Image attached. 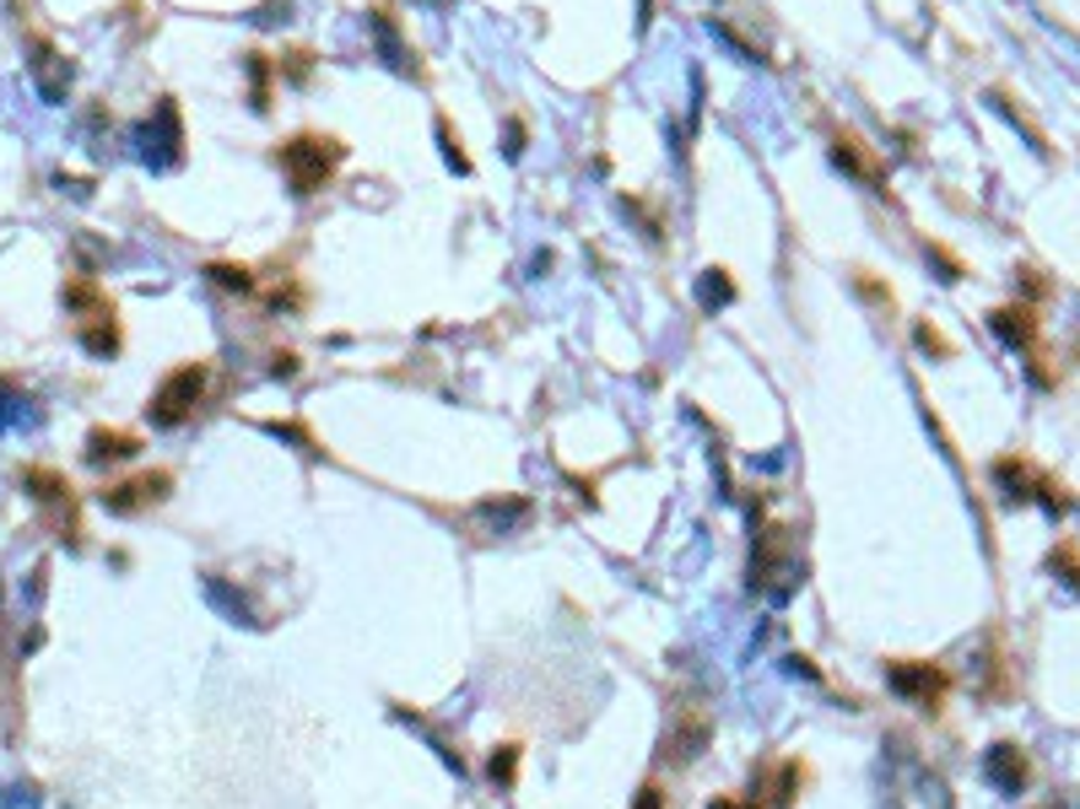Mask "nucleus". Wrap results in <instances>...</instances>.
Segmentation results:
<instances>
[{
	"instance_id": "1",
	"label": "nucleus",
	"mask_w": 1080,
	"mask_h": 809,
	"mask_svg": "<svg viewBox=\"0 0 1080 809\" xmlns=\"http://www.w3.org/2000/svg\"><path fill=\"white\" fill-rule=\"evenodd\" d=\"M346 162V141H335V135H314V130H303V135H292L276 146V167H282V178L292 184V195L297 201H308V195H319V190H330L335 167Z\"/></svg>"
},
{
	"instance_id": "2",
	"label": "nucleus",
	"mask_w": 1080,
	"mask_h": 809,
	"mask_svg": "<svg viewBox=\"0 0 1080 809\" xmlns=\"http://www.w3.org/2000/svg\"><path fill=\"white\" fill-rule=\"evenodd\" d=\"M206 383H211L206 362H179L163 383L152 389V400H146V421H152V427H163V432L184 427V421L195 416V404L206 400Z\"/></svg>"
},
{
	"instance_id": "3",
	"label": "nucleus",
	"mask_w": 1080,
	"mask_h": 809,
	"mask_svg": "<svg viewBox=\"0 0 1080 809\" xmlns=\"http://www.w3.org/2000/svg\"><path fill=\"white\" fill-rule=\"evenodd\" d=\"M135 157L146 162V167H157V173L184 167V120H179V103L173 98H157L152 114L141 120V130H135Z\"/></svg>"
},
{
	"instance_id": "4",
	"label": "nucleus",
	"mask_w": 1080,
	"mask_h": 809,
	"mask_svg": "<svg viewBox=\"0 0 1080 809\" xmlns=\"http://www.w3.org/2000/svg\"><path fill=\"white\" fill-rule=\"evenodd\" d=\"M799 566H794V545H789V529H762L756 534V551H751V588L773 594V600H789L799 588Z\"/></svg>"
},
{
	"instance_id": "5",
	"label": "nucleus",
	"mask_w": 1080,
	"mask_h": 809,
	"mask_svg": "<svg viewBox=\"0 0 1080 809\" xmlns=\"http://www.w3.org/2000/svg\"><path fill=\"white\" fill-rule=\"evenodd\" d=\"M995 485L1005 491V502H1032V496H1038L1048 513H1070L1064 485H1053L1042 470H1032L1027 459H999V464H995Z\"/></svg>"
},
{
	"instance_id": "6",
	"label": "nucleus",
	"mask_w": 1080,
	"mask_h": 809,
	"mask_svg": "<svg viewBox=\"0 0 1080 809\" xmlns=\"http://www.w3.org/2000/svg\"><path fill=\"white\" fill-rule=\"evenodd\" d=\"M167 491H173V475H167V470H146V475H135V481L103 485L98 502H103V513H114V519H135V513L167 502Z\"/></svg>"
},
{
	"instance_id": "7",
	"label": "nucleus",
	"mask_w": 1080,
	"mask_h": 809,
	"mask_svg": "<svg viewBox=\"0 0 1080 809\" xmlns=\"http://www.w3.org/2000/svg\"><path fill=\"white\" fill-rule=\"evenodd\" d=\"M886 686L897 690L903 702H918V707H940V696L951 690V675L940 664H914V658H897L886 664Z\"/></svg>"
},
{
	"instance_id": "8",
	"label": "nucleus",
	"mask_w": 1080,
	"mask_h": 809,
	"mask_svg": "<svg viewBox=\"0 0 1080 809\" xmlns=\"http://www.w3.org/2000/svg\"><path fill=\"white\" fill-rule=\"evenodd\" d=\"M28 49H33L28 76H33V86H39V98L43 103H65V98H71V81H77V65H71L49 39H33Z\"/></svg>"
},
{
	"instance_id": "9",
	"label": "nucleus",
	"mask_w": 1080,
	"mask_h": 809,
	"mask_svg": "<svg viewBox=\"0 0 1080 809\" xmlns=\"http://www.w3.org/2000/svg\"><path fill=\"white\" fill-rule=\"evenodd\" d=\"M368 33H374V49H378V60L395 71V76H421V65H416V49L406 43V33H400V22H395V11H384V6H374L368 11Z\"/></svg>"
},
{
	"instance_id": "10",
	"label": "nucleus",
	"mask_w": 1080,
	"mask_h": 809,
	"mask_svg": "<svg viewBox=\"0 0 1080 809\" xmlns=\"http://www.w3.org/2000/svg\"><path fill=\"white\" fill-rule=\"evenodd\" d=\"M707 739H713V718H707V713H697V707H686V713L670 724L660 761H670V767H692V761H697V756L707 750Z\"/></svg>"
},
{
	"instance_id": "11",
	"label": "nucleus",
	"mask_w": 1080,
	"mask_h": 809,
	"mask_svg": "<svg viewBox=\"0 0 1080 809\" xmlns=\"http://www.w3.org/2000/svg\"><path fill=\"white\" fill-rule=\"evenodd\" d=\"M536 519V502L530 496H481L476 508H470V524H476V534H519V529Z\"/></svg>"
},
{
	"instance_id": "12",
	"label": "nucleus",
	"mask_w": 1080,
	"mask_h": 809,
	"mask_svg": "<svg viewBox=\"0 0 1080 809\" xmlns=\"http://www.w3.org/2000/svg\"><path fill=\"white\" fill-rule=\"evenodd\" d=\"M832 162L848 173V178H859V184H870V195H891V184H886V167L875 162V152L859 141V135H832Z\"/></svg>"
},
{
	"instance_id": "13",
	"label": "nucleus",
	"mask_w": 1080,
	"mask_h": 809,
	"mask_svg": "<svg viewBox=\"0 0 1080 809\" xmlns=\"http://www.w3.org/2000/svg\"><path fill=\"white\" fill-rule=\"evenodd\" d=\"M984 777L995 782L999 793H1021V788H1027V777H1032V767H1027L1021 745L999 739V745H989V756H984Z\"/></svg>"
},
{
	"instance_id": "14",
	"label": "nucleus",
	"mask_w": 1080,
	"mask_h": 809,
	"mask_svg": "<svg viewBox=\"0 0 1080 809\" xmlns=\"http://www.w3.org/2000/svg\"><path fill=\"white\" fill-rule=\"evenodd\" d=\"M141 453V438L135 432H114V427H92L86 432V464L103 470V464H125Z\"/></svg>"
},
{
	"instance_id": "15",
	"label": "nucleus",
	"mask_w": 1080,
	"mask_h": 809,
	"mask_svg": "<svg viewBox=\"0 0 1080 809\" xmlns=\"http://www.w3.org/2000/svg\"><path fill=\"white\" fill-rule=\"evenodd\" d=\"M201 588H206V600H211L216 610H222V615H227L233 626H265V621H259V610L249 605V594H244V588H233L227 577L206 572V577H201Z\"/></svg>"
},
{
	"instance_id": "16",
	"label": "nucleus",
	"mask_w": 1080,
	"mask_h": 809,
	"mask_svg": "<svg viewBox=\"0 0 1080 809\" xmlns=\"http://www.w3.org/2000/svg\"><path fill=\"white\" fill-rule=\"evenodd\" d=\"M77 340H82L86 357H98V362L120 357V346H125V335H120V314H98V319H82V324H77Z\"/></svg>"
},
{
	"instance_id": "17",
	"label": "nucleus",
	"mask_w": 1080,
	"mask_h": 809,
	"mask_svg": "<svg viewBox=\"0 0 1080 809\" xmlns=\"http://www.w3.org/2000/svg\"><path fill=\"white\" fill-rule=\"evenodd\" d=\"M989 329H995L1005 346L1032 351V340H1038V314H1032L1027 303H1010V308H995V314H989Z\"/></svg>"
},
{
	"instance_id": "18",
	"label": "nucleus",
	"mask_w": 1080,
	"mask_h": 809,
	"mask_svg": "<svg viewBox=\"0 0 1080 809\" xmlns=\"http://www.w3.org/2000/svg\"><path fill=\"white\" fill-rule=\"evenodd\" d=\"M60 297H65V308H77L82 319H98V314H114V303H109V291L92 281V276H71V281L60 286Z\"/></svg>"
},
{
	"instance_id": "19",
	"label": "nucleus",
	"mask_w": 1080,
	"mask_h": 809,
	"mask_svg": "<svg viewBox=\"0 0 1080 809\" xmlns=\"http://www.w3.org/2000/svg\"><path fill=\"white\" fill-rule=\"evenodd\" d=\"M730 303H735V281H730V270L707 265L703 276H697V308H703V314H719V308H730Z\"/></svg>"
},
{
	"instance_id": "20",
	"label": "nucleus",
	"mask_w": 1080,
	"mask_h": 809,
	"mask_svg": "<svg viewBox=\"0 0 1080 809\" xmlns=\"http://www.w3.org/2000/svg\"><path fill=\"white\" fill-rule=\"evenodd\" d=\"M244 76H249V109L271 114V76H276L271 54H244Z\"/></svg>"
},
{
	"instance_id": "21",
	"label": "nucleus",
	"mask_w": 1080,
	"mask_h": 809,
	"mask_svg": "<svg viewBox=\"0 0 1080 809\" xmlns=\"http://www.w3.org/2000/svg\"><path fill=\"white\" fill-rule=\"evenodd\" d=\"M22 485H28L39 502H71V481H65L60 470H49V464H28V470H22Z\"/></svg>"
},
{
	"instance_id": "22",
	"label": "nucleus",
	"mask_w": 1080,
	"mask_h": 809,
	"mask_svg": "<svg viewBox=\"0 0 1080 809\" xmlns=\"http://www.w3.org/2000/svg\"><path fill=\"white\" fill-rule=\"evenodd\" d=\"M206 281L222 286V291H238V297H254V291H259V281H254L249 265H227V259H211Z\"/></svg>"
},
{
	"instance_id": "23",
	"label": "nucleus",
	"mask_w": 1080,
	"mask_h": 809,
	"mask_svg": "<svg viewBox=\"0 0 1080 809\" xmlns=\"http://www.w3.org/2000/svg\"><path fill=\"white\" fill-rule=\"evenodd\" d=\"M487 777H492V788H513L519 782V745H498L492 750V761H487Z\"/></svg>"
},
{
	"instance_id": "24",
	"label": "nucleus",
	"mask_w": 1080,
	"mask_h": 809,
	"mask_svg": "<svg viewBox=\"0 0 1080 809\" xmlns=\"http://www.w3.org/2000/svg\"><path fill=\"white\" fill-rule=\"evenodd\" d=\"M432 130H438V152H444V162H449L455 173H470V152L459 146V130L449 124V114H438V124H432Z\"/></svg>"
},
{
	"instance_id": "25",
	"label": "nucleus",
	"mask_w": 1080,
	"mask_h": 809,
	"mask_svg": "<svg viewBox=\"0 0 1080 809\" xmlns=\"http://www.w3.org/2000/svg\"><path fill=\"white\" fill-rule=\"evenodd\" d=\"M265 432L271 438H287V443H297L308 459H325V448H319V438L308 432V427H297V421H265Z\"/></svg>"
},
{
	"instance_id": "26",
	"label": "nucleus",
	"mask_w": 1080,
	"mask_h": 809,
	"mask_svg": "<svg viewBox=\"0 0 1080 809\" xmlns=\"http://www.w3.org/2000/svg\"><path fill=\"white\" fill-rule=\"evenodd\" d=\"M799 782H805V761H784V767H778V782H773V805L789 809L794 793H799Z\"/></svg>"
},
{
	"instance_id": "27",
	"label": "nucleus",
	"mask_w": 1080,
	"mask_h": 809,
	"mask_svg": "<svg viewBox=\"0 0 1080 809\" xmlns=\"http://www.w3.org/2000/svg\"><path fill=\"white\" fill-rule=\"evenodd\" d=\"M924 259H929V265L940 270V281H946V286H956L961 276H967V270H961V259H956L946 243H924Z\"/></svg>"
},
{
	"instance_id": "28",
	"label": "nucleus",
	"mask_w": 1080,
	"mask_h": 809,
	"mask_svg": "<svg viewBox=\"0 0 1080 809\" xmlns=\"http://www.w3.org/2000/svg\"><path fill=\"white\" fill-rule=\"evenodd\" d=\"M854 286H859V297H865V303H875L880 314H891V286H880L870 270H854Z\"/></svg>"
},
{
	"instance_id": "29",
	"label": "nucleus",
	"mask_w": 1080,
	"mask_h": 809,
	"mask_svg": "<svg viewBox=\"0 0 1080 809\" xmlns=\"http://www.w3.org/2000/svg\"><path fill=\"white\" fill-rule=\"evenodd\" d=\"M524 146H530V130H524V120H508V124H502V157L519 162V157H524Z\"/></svg>"
},
{
	"instance_id": "30",
	"label": "nucleus",
	"mask_w": 1080,
	"mask_h": 809,
	"mask_svg": "<svg viewBox=\"0 0 1080 809\" xmlns=\"http://www.w3.org/2000/svg\"><path fill=\"white\" fill-rule=\"evenodd\" d=\"M914 340H918V351H929V357H951V340H946V335H940L929 319L914 329Z\"/></svg>"
},
{
	"instance_id": "31",
	"label": "nucleus",
	"mask_w": 1080,
	"mask_h": 809,
	"mask_svg": "<svg viewBox=\"0 0 1080 809\" xmlns=\"http://www.w3.org/2000/svg\"><path fill=\"white\" fill-rule=\"evenodd\" d=\"M308 71H314V54L308 49H292L287 60H276V76H287V81H308Z\"/></svg>"
},
{
	"instance_id": "32",
	"label": "nucleus",
	"mask_w": 1080,
	"mask_h": 809,
	"mask_svg": "<svg viewBox=\"0 0 1080 809\" xmlns=\"http://www.w3.org/2000/svg\"><path fill=\"white\" fill-rule=\"evenodd\" d=\"M707 28H713V39H719V43H730V49H735L741 60H762V54H756V49H751V43L741 39L735 28H730V22H707Z\"/></svg>"
},
{
	"instance_id": "33",
	"label": "nucleus",
	"mask_w": 1080,
	"mask_h": 809,
	"mask_svg": "<svg viewBox=\"0 0 1080 809\" xmlns=\"http://www.w3.org/2000/svg\"><path fill=\"white\" fill-rule=\"evenodd\" d=\"M1048 566H1053V572H1070L1064 583H1070V588H1080V562H1076V551H1070V545H1064V551H1053V556H1048Z\"/></svg>"
},
{
	"instance_id": "34",
	"label": "nucleus",
	"mask_w": 1080,
	"mask_h": 809,
	"mask_svg": "<svg viewBox=\"0 0 1080 809\" xmlns=\"http://www.w3.org/2000/svg\"><path fill=\"white\" fill-rule=\"evenodd\" d=\"M632 809H665V788H660V782H643V788H638V805H632Z\"/></svg>"
},
{
	"instance_id": "35",
	"label": "nucleus",
	"mask_w": 1080,
	"mask_h": 809,
	"mask_svg": "<svg viewBox=\"0 0 1080 809\" xmlns=\"http://www.w3.org/2000/svg\"><path fill=\"white\" fill-rule=\"evenodd\" d=\"M271 372H276V378H297V357H292V351H276V357H271Z\"/></svg>"
},
{
	"instance_id": "36",
	"label": "nucleus",
	"mask_w": 1080,
	"mask_h": 809,
	"mask_svg": "<svg viewBox=\"0 0 1080 809\" xmlns=\"http://www.w3.org/2000/svg\"><path fill=\"white\" fill-rule=\"evenodd\" d=\"M784 664H789V675H805V680H822V669H816L811 658H799V653H794V658H784Z\"/></svg>"
},
{
	"instance_id": "37",
	"label": "nucleus",
	"mask_w": 1080,
	"mask_h": 809,
	"mask_svg": "<svg viewBox=\"0 0 1080 809\" xmlns=\"http://www.w3.org/2000/svg\"><path fill=\"white\" fill-rule=\"evenodd\" d=\"M707 809H756V805H735V799H713Z\"/></svg>"
}]
</instances>
